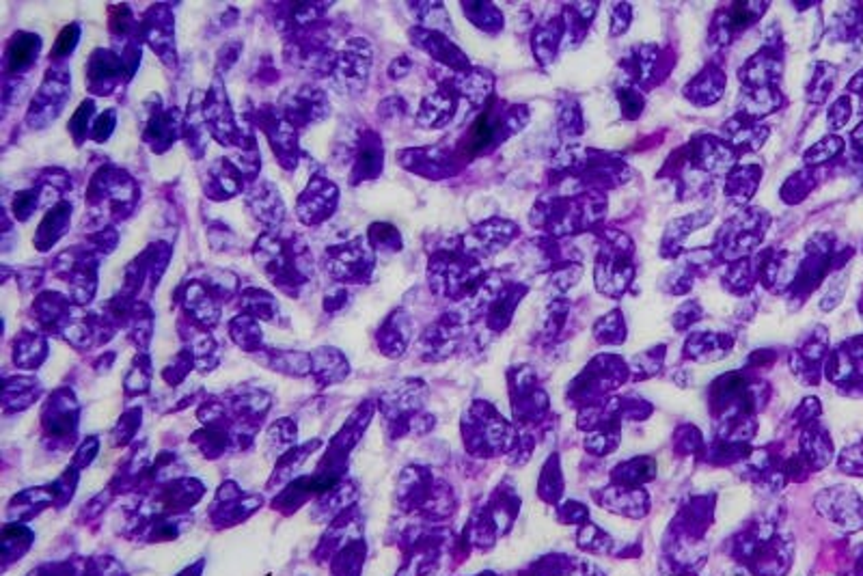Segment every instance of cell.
<instances>
[{"instance_id":"cb8c5ba5","label":"cell","mask_w":863,"mask_h":576,"mask_svg":"<svg viewBox=\"0 0 863 576\" xmlns=\"http://www.w3.org/2000/svg\"><path fill=\"white\" fill-rule=\"evenodd\" d=\"M367 240L374 251H385V248H389V251H400V234H397L391 225H385V223L372 225L369 227Z\"/></svg>"},{"instance_id":"d4e9b609","label":"cell","mask_w":863,"mask_h":576,"mask_svg":"<svg viewBox=\"0 0 863 576\" xmlns=\"http://www.w3.org/2000/svg\"><path fill=\"white\" fill-rule=\"evenodd\" d=\"M108 26L113 35L128 37L136 29V20L128 5H113L108 11Z\"/></svg>"},{"instance_id":"e0dca14e","label":"cell","mask_w":863,"mask_h":576,"mask_svg":"<svg viewBox=\"0 0 863 576\" xmlns=\"http://www.w3.org/2000/svg\"><path fill=\"white\" fill-rule=\"evenodd\" d=\"M245 188V175L236 169L231 160H216L208 171L206 192L214 201H223L240 195Z\"/></svg>"},{"instance_id":"8fae6325","label":"cell","mask_w":863,"mask_h":576,"mask_svg":"<svg viewBox=\"0 0 863 576\" xmlns=\"http://www.w3.org/2000/svg\"><path fill=\"white\" fill-rule=\"evenodd\" d=\"M369 68H372V48L365 40H350L346 43L344 52L337 57L335 79L344 88L358 91L365 87Z\"/></svg>"},{"instance_id":"3957f363","label":"cell","mask_w":863,"mask_h":576,"mask_svg":"<svg viewBox=\"0 0 863 576\" xmlns=\"http://www.w3.org/2000/svg\"><path fill=\"white\" fill-rule=\"evenodd\" d=\"M326 273L346 283H365L376 265V251L367 237H354L352 242L326 251Z\"/></svg>"},{"instance_id":"6da1fadb","label":"cell","mask_w":863,"mask_h":576,"mask_svg":"<svg viewBox=\"0 0 863 576\" xmlns=\"http://www.w3.org/2000/svg\"><path fill=\"white\" fill-rule=\"evenodd\" d=\"M253 253H255V262L264 270V274L290 296H298L307 281L311 279L313 265L309 259L307 245L301 237L264 234L255 242Z\"/></svg>"},{"instance_id":"ac0fdd59","label":"cell","mask_w":863,"mask_h":576,"mask_svg":"<svg viewBox=\"0 0 863 576\" xmlns=\"http://www.w3.org/2000/svg\"><path fill=\"white\" fill-rule=\"evenodd\" d=\"M70 223H71V206H70V203H65V201L54 203V206L48 209V214L43 216L40 227H37L35 240H32V242H35L37 251H42V253L50 251V248L57 245L60 237L65 236V231H68Z\"/></svg>"},{"instance_id":"44dd1931","label":"cell","mask_w":863,"mask_h":576,"mask_svg":"<svg viewBox=\"0 0 863 576\" xmlns=\"http://www.w3.org/2000/svg\"><path fill=\"white\" fill-rule=\"evenodd\" d=\"M40 315V322L46 326H54L63 320L71 318V304L65 296L57 292H43L35 298V307H32Z\"/></svg>"},{"instance_id":"d6986e66","label":"cell","mask_w":863,"mask_h":576,"mask_svg":"<svg viewBox=\"0 0 863 576\" xmlns=\"http://www.w3.org/2000/svg\"><path fill=\"white\" fill-rule=\"evenodd\" d=\"M203 96L201 91H195L190 102H188V113H186V124L181 130H184L188 149H192L195 158H201L203 149H206V141L209 136L208 124H206V115H203Z\"/></svg>"},{"instance_id":"7c38bea8","label":"cell","mask_w":863,"mask_h":576,"mask_svg":"<svg viewBox=\"0 0 863 576\" xmlns=\"http://www.w3.org/2000/svg\"><path fill=\"white\" fill-rule=\"evenodd\" d=\"M281 113L294 127H304L315 121H322L330 113V104L324 91L311 87H302L301 91L283 98Z\"/></svg>"},{"instance_id":"7402d4cb","label":"cell","mask_w":863,"mask_h":576,"mask_svg":"<svg viewBox=\"0 0 863 576\" xmlns=\"http://www.w3.org/2000/svg\"><path fill=\"white\" fill-rule=\"evenodd\" d=\"M93 115H96V104H93V99H85L74 113V117L70 119V135L74 138L76 145H82V141H85L87 136H91Z\"/></svg>"},{"instance_id":"83f0119b","label":"cell","mask_w":863,"mask_h":576,"mask_svg":"<svg viewBox=\"0 0 863 576\" xmlns=\"http://www.w3.org/2000/svg\"><path fill=\"white\" fill-rule=\"evenodd\" d=\"M79 40H80V26L79 24L65 26V29L60 31L57 43H54L52 52H50V59L52 60L68 59L76 50V46H79Z\"/></svg>"},{"instance_id":"f1b7e54d","label":"cell","mask_w":863,"mask_h":576,"mask_svg":"<svg viewBox=\"0 0 863 576\" xmlns=\"http://www.w3.org/2000/svg\"><path fill=\"white\" fill-rule=\"evenodd\" d=\"M117 240L119 236L113 227H102V229H97L96 234L88 237V242H91L93 246L91 251L96 253H110L115 246H117Z\"/></svg>"},{"instance_id":"ba28073f","label":"cell","mask_w":863,"mask_h":576,"mask_svg":"<svg viewBox=\"0 0 863 576\" xmlns=\"http://www.w3.org/2000/svg\"><path fill=\"white\" fill-rule=\"evenodd\" d=\"M87 87L96 96H110L124 80H130L124 57L113 50L97 48L87 63Z\"/></svg>"},{"instance_id":"f546056e","label":"cell","mask_w":863,"mask_h":576,"mask_svg":"<svg viewBox=\"0 0 863 576\" xmlns=\"http://www.w3.org/2000/svg\"><path fill=\"white\" fill-rule=\"evenodd\" d=\"M115 124H117V113H115V108H108L107 113L99 115V117L96 119V124H93V127H91L93 141H97V143L107 141V138L113 135Z\"/></svg>"},{"instance_id":"7a4b0ae2","label":"cell","mask_w":863,"mask_h":576,"mask_svg":"<svg viewBox=\"0 0 863 576\" xmlns=\"http://www.w3.org/2000/svg\"><path fill=\"white\" fill-rule=\"evenodd\" d=\"M138 201V188L125 171L104 166L93 175L87 190V203L91 218L99 216V223L107 218H125Z\"/></svg>"},{"instance_id":"ffe728a7","label":"cell","mask_w":863,"mask_h":576,"mask_svg":"<svg viewBox=\"0 0 863 576\" xmlns=\"http://www.w3.org/2000/svg\"><path fill=\"white\" fill-rule=\"evenodd\" d=\"M216 301H218V298L208 290L203 281H192V283H188L184 287L186 309L195 315V320H199V322L209 324V326L218 322L220 309Z\"/></svg>"},{"instance_id":"4fadbf2b","label":"cell","mask_w":863,"mask_h":576,"mask_svg":"<svg viewBox=\"0 0 863 576\" xmlns=\"http://www.w3.org/2000/svg\"><path fill=\"white\" fill-rule=\"evenodd\" d=\"M383 138L376 135L374 130H363L357 138V152H354V163L350 171L352 184L376 180V177L383 173Z\"/></svg>"},{"instance_id":"4dcf8cb0","label":"cell","mask_w":863,"mask_h":576,"mask_svg":"<svg viewBox=\"0 0 863 576\" xmlns=\"http://www.w3.org/2000/svg\"><path fill=\"white\" fill-rule=\"evenodd\" d=\"M218 70L223 68V63H225V71L231 68V65L236 63L237 57H240V43H227L225 50H220V54H218Z\"/></svg>"},{"instance_id":"277c9868","label":"cell","mask_w":863,"mask_h":576,"mask_svg":"<svg viewBox=\"0 0 863 576\" xmlns=\"http://www.w3.org/2000/svg\"><path fill=\"white\" fill-rule=\"evenodd\" d=\"M70 99V71L63 65H52L46 71L42 87L32 98L26 124L31 127H46L59 117Z\"/></svg>"},{"instance_id":"5bb4252c","label":"cell","mask_w":863,"mask_h":576,"mask_svg":"<svg viewBox=\"0 0 863 576\" xmlns=\"http://www.w3.org/2000/svg\"><path fill=\"white\" fill-rule=\"evenodd\" d=\"M158 104L156 108L152 110V115H149L147 127L145 132H143V141H145L156 153H162L177 141V136H180L184 124H181V117L180 113H177V108H160Z\"/></svg>"},{"instance_id":"52a82bcc","label":"cell","mask_w":863,"mask_h":576,"mask_svg":"<svg viewBox=\"0 0 863 576\" xmlns=\"http://www.w3.org/2000/svg\"><path fill=\"white\" fill-rule=\"evenodd\" d=\"M257 121L262 125L264 135L268 136L274 156L279 158V164L283 169H294L298 160L296 127L283 117V113H276L273 107L257 110Z\"/></svg>"},{"instance_id":"9a60e30c","label":"cell","mask_w":863,"mask_h":576,"mask_svg":"<svg viewBox=\"0 0 863 576\" xmlns=\"http://www.w3.org/2000/svg\"><path fill=\"white\" fill-rule=\"evenodd\" d=\"M42 50V37L35 33H15L5 50V71L9 79H20L26 70L35 65Z\"/></svg>"},{"instance_id":"4316f807","label":"cell","mask_w":863,"mask_h":576,"mask_svg":"<svg viewBox=\"0 0 863 576\" xmlns=\"http://www.w3.org/2000/svg\"><path fill=\"white\" fill-rule=\"evenodd\" d=\"M495 136V124H492L490 115H481V117L475 121L471 132H469L467 138V147L469 152H479L484 149Z\"/></svg>"},{"instance_id":"603a6c76","label":"cell","mask_w":863,"mask_h":576,"mask_svg":"<svg viewBox=\"0 0 863 576\" xmlns=\"http://www.w3.org/2000/svg\"><path fill=\"white\" fill-rule=\"evenodd\" d=\"M240 301L246 307L248 313L262 315L264 320H270L276 311L274 298L262 290H255V287H248V290L242 292Z\"/></svg>"},{"instance_id":"9c48e42d","label":"cell","mask_w":863,"mask_h":576,"mask_svg":"<svg viewBox=\"0 0 863 576\" xmlns=\"http://www.w3.org/2000/svg\"><path fill=\"white\" fill-rule=\"evenodd\" d=\"M141 33L143 40L162 59V63L175 65V26L169 5H153L143 18Z\"/></svg>"},{"instance_id":"30bf717a","label":"cell","mask_w":863,"mask_h":576,"mask_svg":"<svg viewBox=\"0 0 863 576\" xmlns=\"http://www.w3.org/2000/svg\"><path fill=\"white\" fill-rule=\"evenodd\" d=\"M339 201V190L326 177H313L298 199V218L304 225H320L335 212Z\"/></svg>"},{"instance_id":"2e32d148","label":"cell","mask_w":863,"mask_h":576,"mask_svg":"<svg viewBox=\"0 0 863 576\" xmlns=\"http://www.w3.org/2000/svg\"><path fill=\"white\" fill-rule=\"evenodd\" d=\"M246 206L255 214V218H259L268 227L281 225L285 218L283 199H281L279 190H276L273 184H268V181L253 184L251 190L246 192Z\"/></svg>"},{"instance_id":"484cf974","label":"cell","mask_w":863,"mask_h":576,"mask_svg":"<svg viewBox=\"0 0 863 576\" xmlns=\"http://www.w3.org/2000/svg\"><path fill=\"white\" fill-rule=\"evenodd\" d=\"M42 195H43L42 188H29V190L18 192L14 199V206H11L15 220H20V223L29 220L31 214L35 212L37 206H40V201L43 199Z\"/></svg>"},{"instance_id":"8992f818","label":"cell","mask_w":863,"mask_h":576,"mask_svg":"<svg viewBox=\"0 0 863 576\" xmlns=\"http://www.w3.org/2000/svg\"><path fill=\"white\" fill-rule=\"evenodd\" d=\"M203 115H206V124L209 130V136L216 138L220 145L227 147H240L245 141V135L237 130L234 110L229 107V99L225 96V88L220 80L216 79L209 93H206L203 99Z\"/></svg>"},{"instance_id":"5b68a950","label":"cell","mask_w":863,"mask_h":576,"mask_svg":"<svg viewBox=\"0 0 863 576\" xmlns=\"http://www.w3.org/2000/svg\"><path fill=\"white\" fill-rule=\"evenodd\" d=\"M54 273L68 281L71 301L85 304L91 301L97 287V255L91 248H70L68 253L59 255Z\"/></svg>"}]
</instances>
